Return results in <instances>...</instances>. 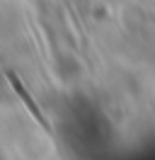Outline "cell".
I'll return each instance as SVG.
<instances>
[{
  "mask_svg": "<svg viewBox=\"0 0 155 160\" xmlns=\"http://www.w3.org/2000/svg\"><path fill=\"white\" fill-rule=\"evenodd\" d=\"M10 80H12V85H15V90L19 92V97H22V100L27 102V107H29V109H32V114H34V117H37L39 121H44V119H41V112H39V107H37V104H34V102H32V97H29V95H27V90H24V88H22V85H19V82H17V78H15V75H10Z\"/></svg>",
  "mask_w": 155,
  "mask_h": 160,
  "instance_id": "cell-1",
  "label": "cell"
}]
</instances>
